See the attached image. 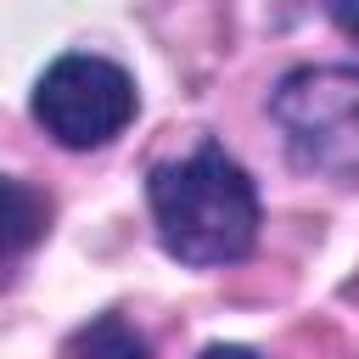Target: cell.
<instances>
[{
  "label": "cell",
  "instance_id": "1",
  "mask_svg": "<svg viewBox=\"0 0 359 359\" xmlns=\"http://www.w3.org/2000/svg\"><path fill=\"white\" fill-rule=\"evenodd\" d=\"M151 224L168 258L219 269L252 252L258 241V191L224 146H196L174 163H157L146 180Z\"/></svg>",
  "mask_w": 359,
  "mask_h": 359
},
{
  "label": "cell",
  "instance_id": "2",
  "mask_svg": "<svg viewBox=\"0 0 359 359\" xmlns=\"http://www.w3.org/2000/svg\"><path fill=\"white\" fill-rule=\"evenodd\" d=\"M269 118L297 168L359 180V67H292L269 95Z\"/></svg>",
  "mask_w": 359,
  "mask_h": 359
},
{
  "label": "cell",
  "instance_id": "3",
  "mask_svg": "<svg viewBox=\"0 0 359 359\" xmlns=\"http://www.w3.org/2000/svg\"><path fill=\"white\" fill-rule=\"evenodd\" d=\"M34 118L67 151L107 146L135 118V79L107 56H84V50L56 56L34 84Z\"/></svg>",
  "mask_w": 359,
  "mask_h": 359
},
{
  "label": "cell",
  "instance_id": "4",
  "mask_svg": "<svg viewBox=\"0 0 359 359\" xmlns=\"http://www.w3.org/2000/svg\"><path fill=\"white\" fill-rule=\"evenodd\" d=\"M39 236H45V202L28 185H17V180L0 174V258L28 252Z\"/></svg>",
  "mask_w": 359,
  "mask_h": 359
},
{
  "label": "cell",
  "instance_id": "5",
  "mask_svg": "<svg viewBox=\"0 0 359 359\" xmlns=\"http://www.w3.org/2000/svg\"><path fill=\"white\" fill-rule=\"evenodd\" d=\"M67 359H151V353H146V337H140L129 320L101 314V320H90V325L67 342Z\"/></svg>",
  "mask_w": 359,
  "mask_h": 359
},
{
  "label": "cell",
  "instance_id": "6",
  "mask_svg": "<svg viewBox=\"0 0 359 359\" xmlns=\"http://www.w3.org/2000/svg\"><path fill=\"white\" fill-rule=\"evenodd\" d=\"M325 11H331V22H337L348 39H359V0H325Z\"/></svg>",
  "mask_w": 359,
  "mask_h": 359
},
{
  "label": "cell",
  "instance_id": "7",
  "mask_svg": "<svg viewBox=\"0 0 359 359\" xmlns=\"http://www.w3.org/2000/svg\"><path fill=\"white\" fill-rule=\"evenodd\" d=\"M202 359H258L252 348H236V342H213V348H202Z\"/></svg>",
  "mask_w": 359,
  "mask_h": 359
}]
</instances>
